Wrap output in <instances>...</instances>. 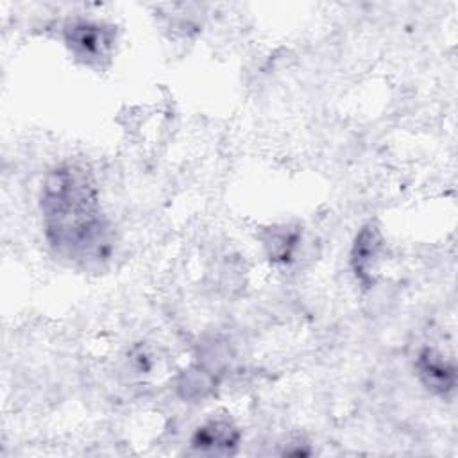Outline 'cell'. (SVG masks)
<instances>
[{"instance_id": "obj_1", "label": "cell", "mask_w": 458, "mask_h": 458, "mask_svg": "<svg viewBox=\"0 0 458 458\" xmlns=\"http://www.w3.org/2000/svg\"><path fill=\"white\" fill-rule=\"evenodd\" d=\"M39 211L45 240L57 258L88 272H100L111 261L114 229L86 166L55 165L41 182Z\"/></svg>"}, {"instance_id": "obj_2", "label": "cell", "mask_w": 458, "mask_h": 458, "mask_svg": "<svg viewBox=\"0 0 458 458\" xmlns=\"http://www.w3.org/2000/svg\"><path fill=\"white\" fill-rule=\"evenodd\" d=\"M63 39L73 59L89 68H104L114 55L118 36L107 21L73 18L64 23Z\"/></svg>"}, {"instance_id": "obj_3", "label": "cell", "mask_w": 458, "mask_h": 458, "mask_svg": "<svg viewBox=\"0 0 458 458\" xmlns=\"http://www.w3.org/2000/svg\"><path fill=\"white\" fill-rule=\"evenodd\" d=\"M385 254V236L381 229L369 222L354 236L349 263L354 277L365 288H370L377 279V268Z\"/></svg>"}, {"instance_id": "obj_4", "label": "cell", "mask_w": 458, "mask_h": 458, "mask_svg": "<svg viewBox=\"0 0 458 458\" xmlns=\"http://www.w3.org/2000/svg\"><path fill=\"white\" fill-rule=\"evenodd\" d=\"M415 370L428 392L438 397H447L456 386V369L451 360L433 347L419 351L415 360Z\"/></svg>"}, {"instance_id": "obj_5", "label": "cell", "mask_w": 458, "mask_h": 458, "mask_svg": "<svg viewBox=\"0 0 458 458\" xmlns=\"http://www.w3.org/2000/svg\"><path fill=\"white\" fill-rule=\"evenodd\" d=\"M240 429L229 417H211L191 435V447L209 454H229L238 447Z\"/></svg>"}, {"instance_id": "obj_6", "label": "cell", "mask_w": 458, "mask_h": 458, "mask_svg": "<svg viewBox=\"0 0 458 458\" xmlns=\"http://www.w3.org/2000/svg\"><path fill=\"white\" fill-rule=\"evenodd\" d=\"M261 242L272 263L288 265L299 249L301 229L292 224L272 225L263 233Z\"/></svg>"}, {"instance_id": "obj_7", "label": "cell", "mask_w": 458, "mask_h": 458, "mask_svg": "<svg viewBox=\"0 0 458 458\" xmlns=\"http://www.w3.org/2000/svg\"><path fill=\"white\" fill-rule=\"evenodd\" d=\"M177 388L184 399L199 401V399L208 397L213 392L215 379L209 376V372L200 370L197 367V369H190V370L182 372V376L179 377Z\"/></svg>"}]
</instances>
